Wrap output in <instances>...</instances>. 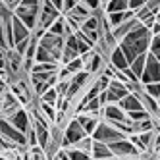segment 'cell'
Listing matches in <instances>:
<instances>
[{
    "mask_svg": "<svg viewBox=\"0 0 160 160\" xmlns=\"http://www.w3.org/2000/svg\"><path fill=\"white\" fill-rule=\"evenodd\" d=\"M6 120L12 123L14 128H18L19 131H23V133H27L31 129V125H33V116H29V110L23 108V106H21L18 112H14L10 118H6Z\"/></svg>",
    "mask_w": 160,
    "mask_h": 160,
    "instance_id": "9",
    "label": "cell"
},
{
    "mask_svg": "<svg viewBox=\"0 0 160 160\" xmlns=\"http://www.w3.org/2000/svg\"><path fill=\"white\" fill-rule=\"evenodd\" d=\"M4 52H6V50H4V48H2V47H0V54H4Z\"/></svg>",
    "mask_w": 160,
    "mask_h": 160,
    "instance_id": "41",
    "label": "cell"
},
{
    "mask_svg": "<svg viewBox=\"0 0 160 160\" xmlns=\"http://www.w3.org/2000/svg\"><path fill=\"white\" fill-rule=\"evenodd\" d=\"M93 137L95 141H100V143H106V145H110V143H114V141H120V139H123V137H128L125 133H122L120 129H116L112 123H108V122H98V125H97V129L93 131Z\"/></svg>",
    "mask_w": 160,
    "mask_h": 160,
    "instance_id": "2",
    "label": "cell"
},
{
    "mask_svg": "<svg viewBox=\"0 0 160 160\" xmlns=\"http://www.w3.org/2000/svg\"><path fill=\"white\" fill-rule=\"evenodd\" d=\"M128 114V120L131 122H141V120H147V118H151V114H148L147 110H131V112H125Z\"/></svg>",
    "mask_w": 160,
    "mask_h": 160,
    "instance_id": "29",
    "label": "cell"
},
{
    "mask_svg": "<svg viewBox=\"0 0 160 160\" xmlns=\"http://www.w3.org/2000/svg\"><path fill=\"white\" fill-rule=\"evenodd\" d=\"M104 14L110 12H123V10H129V0H108V2L102 6Z\"/></svg>",
    "mask_w": 160,
    "mask_h": 160,
    "instance_id": "21",
    "label": "cell"
},
{
    "mask_svg": "<svg viewBox=\"0 0 160 160\" xmlns=\"http://www.w3.org/2000/svg\"><path fill=\"white\" fill-rule=\"evenodd\" d=\"M108 64L114 68V70H118V72L125 70V68H129V62H128V58H125V54L122 52L120 47H116V48L110 52V56H108Z\"/></svg>",
    "mask_w": 160,
    "mask_h": 160,
    "instance_id": "16",
    "label": "cell"
},
{
    "mask_svg": "<svg viewBox=\"0 0 160 160\" xmlns=\"http://www.w3.org/2000/svg\"><path fill=\"white\" fill-rule=\"evenodd\" d=\"M148 52L154 54V58L160 62V33L151 39V47H148Z\"/></svg>",
    "mask_w": 160,
    "mask_h": 160,
    "instance_id": "30",
    "label": "cell"
},
{
    "mask_svg": "<svg viewBox=\"0 0 160 160\" xmlns=\"http://www.w3.org/2000/svg\"><path fill=\"white\" fill-rule=\"evenodd\" d=\"M66 151H68L70 160H93L89 152H83V151H79V148H75V147H68Z\"/></svg>",
    "mask_w": 160,
    "mask_h": 160,
    "instance_id": "26",
    "label": "cell"
},
{
    "mask_svg": "<svg viewBox=\"0 0 160 160\" xmlns=\"http://www.w3.org/2000/svg\"><path fill=\"white\" fill-rule=\"evenodd\" d=\"M148 31H151V35H152V37H154V35H158V33H160V21H154V25L148 29Z\"/></svg>",
    "mask_w": 160,
    "mask_h": 160,
    "instance_id": "39",
    "label": "cell"
},
{
    "mask_svg": "<svg viewBox=\"0 0 160 160\" xmlns=\"http://www.w3.org/2000/svg\"><path fill=\"white\" fill-rule=\"evenodd\" d=\"M73 118H77V122L81 123V128L85 129L87 135H93V131L97 129V125H98V122H100L98 116H93V114H85V112L77 114V116H73Z\"/></svg>",
    "mask_w": 160,
    "mask_h": 160,
    "instance_id": "15",
    "label": "cell"
},
{
    "mask_svg": "<svg viewBox=\"0 0 160 160\" xmlns=\"http://www.w3.org/2000/svg\"><path fill=\"white\" fill-rule=\"evenodd\" d=\"M147 2H148V0H129V10H133V12H135V10H139Z\"/></svg>",
    "mask_w": 160,
    "mask_h": 160,
    "instance_id": "37",
    "label": "cell"
},
{
    "mask_svg": "<svg viewBox=\"0 0 160 160\" xmlns=\"http://www.w3.org/2000/svg\"><path fill=\"white\" fill-rule=\"evenodd\" d=\"M83 137H87L85 129L81 128V123L77 122V118H70L64 128V137H62V147L68 148V147H73L75 143H79L83 139Z\"/></svg>",
    "mask_w": 160,
    "mask_h": 160,
    "instance_id": "4",
    "label": "cell"
},
{
    "mask_svg": "<svg viewBox=\"0 0 160 160\" xmlns=\"http://www.w3.org/2000/svg\"><path fill=\"white\" fill-rule=\"evenodd\" d=\"M139 81H141V85L160 83V62L151 52H147V64H145V70H143V75H141Z\"/></svg>",
    "mask_w": 160,
    "mask_h": 160,
    "instance_id": "7",
    "label": "cell"
},
{
    "mask_svg": "<svg viewBox=\"0 0 160 160\" xmlns=\"http://www.w3.org/2000/svg\"><path fill=\"white\" fill-rule=\"evenodd\" d=\"M91 14H93V12H91V10H89V8H87V6H85L83 2H77V4H75V6H73L72 10H70V12L66 14V16H70L72 19H75L77 23L81 25L83 21H85V19H87L89 16H91Z\"/></svg>",
    "mask_w": 160,
    "mask_h": 160,
    "instance_id": "18",
    "label": "cell"
},
{
    "mask_svg": "<svg viewBox=\"0 0 160 160\" xmlns=\"http://www.w3.org/2000/svg\"><path fill=\"white\" fill-rule=\"evenodd\" d=\"M75 4H77V0H64V10H62V14H68Z\"/></svg>",
    "mask_w": 160,
    "mask_h": 160,
    "instance_id": "38",
    "label": "cell"
},
{
    "mask_svg": "<svg viewBox=\"0 0 160 160\" xmlns=\"http://www.w3.org/2000/svg\"><path fill=\"white\" fill-rule=\"evenodd\" d=\"M14 148L21 151V148H19V147H16L12 141H8L6 137H2V135H0V154H2V152H6V151H14Z\"/></svg>",
    "mask_w": 160,
    "mask_h": 160,
    "instance_id": "33",
    "label": "cell"
},
{
    "mask_svg": "<svg viewBox=\"0 0 160 160\" xmlns=\"http://www.w3.org/2000/svg\"><path fill=\"white\" fill-rule=\"evenodd\" d=\"M39 44L50 52L54 62H60V56H62V50H64V37L52 35L50 31H44V35L39 39Z\"/></svg>",
    "mask_w": 160,
    "mask_h": 160,
    "instance_id": "5",
    "label": "cell"
},
{
    "mask_svg": "<svg viewBox=\"0 0 160 160\" xmlns=\"http://www.w3.org/2000/svg\"><path fill=\"white\" fill-rule=\"evenodd\" d=\"M91 158H93V160H110V158H114V152L110 151V147L106 143H100V141H95L93 139Z\"/></svg>",
    "mask_w": 160,
    "mask_h": 160,
    "instance_id": "14",
    "label": "cell"
},
{
    "mask_svg": "<svg viewBox=\"0 0 160 160\" xmlns=\"http://www.w3.org/2000/svg\"><path fill=\"white\" fill-rule=\"evenodd\" d=\"M108 147H110V151L114 152L116 158H137V156H141L139 148H137L128 137H123V139H120V141H114Z\"/></svg>",
    "mask_w": 160,
    "mask_h": 160,
    "instance_id": "6",
    "label": "cell"
},
{
    "mask_svg": "<svg viewBox=\"0 0 160 160\" xmlns=\"http://www.w3.org/2000/svg\"><path fill=\"white\" fill-rule=\"evenodd\" d=\"M39 110L44 114V116L48 118V122L50 123H54V118H56V106L54 104H48V102H42L41 98H39Z\"/></svg>",
    "mask_w": 160,
    "mask_h": 160,
    "instance_id": "25",
    "label": "cell"
},
{
    "mask_svg": "<svg viewBox=\"0 0 160 160\" xmlns=\"http://www.w3.org/2000/svg\"><path fill=\"white\" fill-rule=\"evenodd\" d=\"M0 135L6 137L8 141H12L16 147L21 148V151L27 148V135L23 131H19L18 128H14V125L10 123L6 118H2V116H0Z\"/></svg>",
    "mask_w": 160,
    "mask_h": 160,
    "instance_id": "3",
    "label": "cell"
},
{
    "mask_svg": "<svg viewBox=\"0 0 160 160\" xmlns=\"http://www.w3.org/2000/svg\"><path fill=\"white\" fill-rule=\"evenodd\" d=\"M100 2H102V6H104V4H106V2H108V0H100Z\"/></svg>",
    "mask_w": 160,
    "mask_h": 160,
    "instance_id": "42",
    "label": "cell"
},
{
    "mask_svg": "<svg viewBox=\"0 0 160 160\" xmlns=\"http://www.w3.org/2000/svg\"><path fill=\"white\" fill-rule=\"evenodd\" d=\"M12 35H14V44L19 42V41H23V39H29V37H31V29H29L18 16L12 18ZM12 48H14V47H12Z\"/></svg>",
    "mask_w": 160,
    "mask_h": 160,
    "instance_id": "13",
    "label": "cell"
},
{
    "mask_svg": "<svg viewBox=\"0 0 160 160\" xmlns=\"http://www.w3.org/2000/svg\"><path fill=\"white\" fill-rule=\"evenodd\" d=\"M77 2H81V0H77Z\"/></svg>",
    "mask_w": 160,
    "mask_h": 160,
    "instance_id": "44",
    "label": "cell"
},
{
    "mask_svg": "<svg viewBox=\"0 0 160 160\" xmlns=\"http://www.w3.org/2000/svg\"><path fill=\"white\" fill-rule=\"evenodd\" d=\"M35 62H54V58L50 56V52L47 48H42L41 44L37 47V52H35ZM58 64V62H56Z\"/></svg>",
    "mask_w": 160,
    "mask_h": 160,
    "instance_id": "28",
    "label": "cell"
},
{
    "mask_svg": "<svg viewBox=\"0 0 160 160\" xmlns=\"http://www.w3.org/2000/svg\"><path fill=\"white\" fill-rule=\"evenodd\" d=\"M81 2L91 10V12H97V10L102 8V2H100V0H81Z\"/></svg>",
    "mask_w": 160,
    "mask_h": 160,
    "instance_id": "35",
    "label": "cell"
},
{
    "mask_svg": "<svg viewBox=\"0 0 160 160\" xmlns=\"http://www.w3.org/2000/svg\"><path fill=\"white\" fill-rule=\"evenodd\" d=\"M64 70L70 73V77L73 75V73H77V72H81V70H85V66H83V60H81V56H77V58H73L72 62H68L66 66H64Z\"/></svg>",
    "mask_w": 160,
    "mask_h": 160,
    "instance_id": "23",
    "label": "cell"
},
{
    "mask_svg": "<svg viewBox=\"0 0 160 160\" xmlns=\"http://www.w3.org/2000/svg\"><path fill=\"white\" fill-rule=\"evenodd\" d=\"M39 98H41L42 102H48V104H54V106H56V102H58V93H56V87L47 89Z\"/></svg>",
    "mask_w": 160,
    "mask_h": 160,
    "instance_id": "27",
    "label": "cell"
},
{
    "mask_svg": "<svg viewBox=\"0 0 160 160\" xmlns=\"http://www.w3.org/2000/svg\"><path fill=\"white\" fill-rule=\"evenodd\" d=\"M143 154V152H141ZM110 160H145L143 156H137V158H116V156H114V158H110Z\"/></svg>",
    "mask_w": 160,
    "mask_h": 160,
    "instance_id": "40",
    "label": "cell"
},
{
    "mask_svg": "<svg viewBox=\"0 0 160 160\" xmlns=\"http://www.w3.org/2000/svg\"><path fill=\"white\" fill-rule=\"evenodd\" d=\"M106 58H104V56H102L98 50H95L93 48V56H91V58L85 62V70L91 73V75H100L102 72H104V68H106Z\"/></svg>",
    "mask_w": 160,
    "mask_h": 160,
    "instance_id": "11",
    "label": "cell"
},
{
    "mask_svg": "<svg viewBox=\"0 0 160 160\" xmlns=\"http://www.w3.org/2000/svg\"><path fill=\"white\" fill-rule=\"evenodd\" d=\"M4 6V0H0V8H2Z\"/></svg>",
    "mask_w": 160,
    "mask_h": 160,
    "instance_id": "43",
    "label": "cell"
},
{
    "mask_svg": "<svg viewBox=\"0 0 160 160\" xmlns=\"http://www.w3.org/2000/svg\"><path fill=\"white\" fill-rule=\"evenodd\" d=\"M47 31H50L52 35H60V37H66V19H64V16H60L58 19L54 21V23L47 29Z\"/></svg>",
    "mask_w": 160,
    "mask_h": 160,
    "instance_id": "24",
    "label": "cell"
},
{
    "mask_svg": "<svg viewBox=\"0 0 160 160\" xmlns=\"http://www.w3.org/2000/svg\"><path fill=\"white\" fill-rule=\"evenodd\" d=\"M100 118H104V122H108V123H114V122H125L128 120V114H125L118 104H106L102 108Z\"/></svg>",
    "mask_w": 160,
    "mask_h": 160,
    "instance_id": "12",
    "label": "cell"
},
{
    "mask_svg": "<svg viewBox=\"0 0 160 160\" xmlns=\"http://www.w3.org/2000/svg\"><path fill=\"white\" fill-rule=\"evenodd\" d=\"M62 12H58L48 0H42V4H41V14H39V27H42L44 31H47L56 19L60 18Z\"/></svg>",
    "mask_w": 160,
    "mask_h": 160,
    "instance_id": "8",
    "label": "cell"
},
{
    "mask_svg": "<svg viewBox=\"0 0 160 160\" xmlns=\"http://www.w3.org/2000/svg\"><path fill=\"white\" fill-rule=\"evenodd\" d=\"M137 23H139V21H137V18L133 16L131 19L123 21V23H120L118 27H114V29H112V35H114V39H116V41L120 42V41H122V39H123L125 35H128V33H129V31H131V29H133V27H135Z\"/></svg>",
    "mask_w": 160,
    "mask_h": 160,
    "instance_id": "19",
    "label": "cell"
},
{
    "mask_svg": "<svg viewBox=\"0 0 160 160\" xmlns=\"http://www.w3.org/2000/svg\"><path fill=\"white\" fill-rule=\"evenodd\" d=\"M125 95H129V91H128V87H125V83H122L120 79H116V77L110 79L108 89H106L108 104H118V102H120Z\"/></svg>",
    "mask_w": 160,
    "mask_h": 160,
    "instance_id": "10",
    "label": "cell"
},
{
    "mask_svg": "<svg viewBox=\"0 0 160 160\" xmlns=\"http://www.w3.org/2000/svg\"><path fill=\"white\" fill-rule=\"evenodd\" d=\"M133 16H135V12H133V10H123V12H110V14H106V18H108V23L112 25V29H114V27H118L120 23H123V21L131 19Z\"/></svg>",
    "mask_w": 160,
    "mask_h": 160,
    "instance_id": "20",
    "label": "cell"
},
{
    "mask_svg": "<svg viewBox=\"0 0 160 160\" xmlns=\"http://www.w3.org/2000/svg\"><path fill=\"white\" fill-rule=\"evenodd\" d=\"M75 148H79V151H83V152H89L91 154V147H93V137L91 135H87V137H83L79 143H75L73 145Z\"/></svg>",
    "mask_w": 160,
    "mask_h": 160,
    "instance_id": "31",
    "label": "cell"
},
{
    "mask_svg": "<svg viewBox=\"0 0 160 160\" xmlns=\"http://www.w3.org/2000/svg\"><path fill=\"white\" fill-rule=\"evenodd\" d=\"M0 47H2L4 50H8V42H6V35H4V23H2V19H0Z\"/></svg>",
    "mask_w": 160,
    "mask_h": 160,
    "instance_id": "36",
    "label": "cell"
},
{
    "mask_svg": "<svg viewBox=\"0 0 160 160\" xmlns=\"http://www.w3.org/2000/svg\"><path fill=\"white\" fill-rule=\"evenodd\" d=\"M145 64H147V52L137 56V58H135V60L129 64V70H131V72H133L137 77L141 79V75H143V70H145Z\"/></svg>",
    "mask_w": 160,
    "mask_h": 160,
    "instance_id": "22",
    "label": "cell"
},
{
    "mask_svg": "<svg viewBox=\"0 0 160 160\" xmlns=\"http://www.w3.org/2000/svg\"><path fill=\"white\" fill-rule=\"evenodd\" d=\"M118 106H120L123 112H131V110H141V108H143V102H141V98L137 97V95L129 93V95H125V97L118 102ZM143 110H145V108H143Z\"/></svg>",
    "mask_w": 160,
    "mask_h": 160,
    "instance_id": "17",
    "label": "cell"
},
{
    "mask_svg": "<svg viewBox=\"0 0 160 160\" xmlns=\"http://www.w3.org/2000/svg\"><path fill=\"white\" fill-rule=\"evenodd\" d=\"M151 31H148L141 21L137 23L128 35H125L120 42H118V47L122 48V52L125 54V58H128V62L131 64L139 54H145L148 52V47H151Z\"/></svg>",
    "mask_w": 160,
    "mask_h": 160,
    "instance_id": "1",
    "label": "cell"
},
{
    "mask_svg": "<svg viewBox=\"0 0 160 160\" xmlns=\"http://www.w3.org/2000/svg\"><path fill=\"white\" fill-rule=\"evenodd\" d=\"M143 89H145L147 95H151L152 98L160 100V83H147V85H143Z\"/></svg>",
    "mask_w": 160,
    "mask_h": 160,
    "instance_id": "32",
    "label": "cell"
},
{
    "mask_svg": "<svg viewBox=\"0 0 160 160\" xmlns=\"http://www.w3.org/2000/svg\"><path fill=\"white\" fill-rule=\"evenodd\" d=\"M29 42H31V37H29V39H23V41H19V42H16V44H14L16 52L21 54V56H25V50H27V47H29Z\"/></svg>",
    "mask_w": 160,
    "mask_h": 160,
    "instance_id": "34",
    "label": "cell"
}]
</instances>
